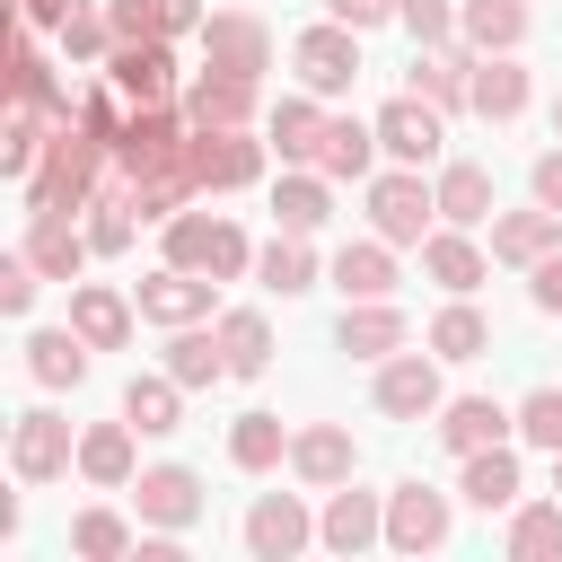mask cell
I'll list each match as a JSON object with an SVG mask.
<instances>
[{
    "label": "cell",
    "instance_id": "6",
    "mask_svg": "<svg viewBox=\"0 0 562 562\" xmlns=\"http://www.w3.org/2000/svg\"><path fill=\"white\" fill-rule=\"evenodd\" d=\"M290 70H299V88L307 97H351V79H360V26H342V18H325V26H299L290 35Z\"/></svg>",
    "mask_w": 562,
    "mask_h": 562
},
{
    "label": "cell",
    "instance_id": "9",
    "mask_svg": "<svg viewBox=\"0 0 562 562\" xmlns=\"http://www.w3.org/2000/svg\"><path fill=\"white\" fill-rule=\"evenodd\" d=\"M237 544H246L255 562H299V553L316 544V509H307V492H255L246 518H237Z\"/></svg>",
    "mask_w": 562,
    "mask_h": 562
},
{
    "label": "cell",
    "instance_id": "5",
    "mask_svg": "<svg viewBox=\"0 0 562 562\" xmlns=\"http://www.w3.org/2000/svg\"><path fill=\"white\" fill-rule=\"evenodd\" d=\"M263 158H272V140H255L246 123H228V132H193V140H184V176H193V193H246V184H263Z\"/></svg>",
    "mask_w": 562,
    "mask_h": 562
},
{
    "label": "cell",
    "instance_id": "46",
    "mask_svg": "<svg viewBox=\"0 0 562 562\" xmlns=\"http://www.w3.org/2000/svg\"><path fill=\"white\" fill-rule=\"evenodd\" d=\"M518 448L562 457V386H527L518 395Z\"/></svg>",
    "mask_w": 562,
    "mask_h": 562
},
{
    "label": "cell",
    "instance_id": "51",
    "mask_svg": "<svg viewBox=\"0 0 562 562\" xmlns=\"http://www.w3.org/2000/svg\"><path fill=\"white\" fill-rule=\"evenodd\" d=\"M527 193H536L544 211H562V149H536V167H527Z\"/></svg>",
    "mask_w": 562,
    "mask_h": 562
},
{
    "label": "cell",
    "instance_id": "13",
    "mask_svg": "<svg viewBox=\"0 0 562 562\" xmlns=\"http://www.w3.org/2000/svg\"><path fill=\"white\" fill-rule=\"evenodd\" d=\"M316 544L325 553H378L386 544V492H360V474L334 483L325 509H316Z\"/></svg>",
    "mask_w": 562,
    "mask_h": 562
},
{
    "label": "cell",
    "instance_id": "8",
    "mask_svg": "<svg viewBox=\"0 0 562 562\" xmlns=\"http://www.w3.org/2000/svg\"><path fill=\"white\" fill-rule=\"evenodd\" d=\"M70 465H79V430H70V413L26 404V413L9 422V474H18V483H61Z\"/></svg>",
    "mask_w": 562,
    "mask_h": 562
},
{
    "label": "cell",
    "instance_id": "42",
    "mask_svg": "<svg viewBox=\"0 0 562 562\" xmlns=\"http://www.w3.org/2000/svg\"><path fill=\"white\" fill-rule=\"evenodd\" d=\"M211 325H220V342H228V378H263V369H272V316H263V307H220Z\"/></svg>",
    "mask_w": 562,
    "mask_h": 562
},
{
    "label": "cell",
    "instance_id": "47",
    "mask_svg": "<svg viewBox=\"0 0 562 562\" xmlns=\"http://www.w3.org/2000/svg\"><path fill=\"white\" fill-rule=\"evenodd\" d=\"M395 26L413 44H457V0H395Z\"/></svg>",
    "mask_w": 562,
    "mask_h": 562
},
{
    "label": "cell",
    "instance_id": "19",
    "mask_svg": "<svg viewBox=\"0 0 562 562\" xmlns=\"http://www.w3.org/2000/svg\"><path fill=\"white\" fill-rule=\"evenodd\" d=\"M290 474H299L307 492L351 483V474H360V439H351V422H307V430H290Z\"/></svg>",
    "mask_w": 562,
    "mask_h": 562
},
{
    "label": "cell",
    "instance_id": "29",
    "mask_svg": "<svg viewBox=\"0 0 562 562\" xmlns=\"http://www.w3.org/2000/svg\"><path fill=\"white\" fill-rule=\"evenodd\" d=\"M79 474H88L97 492H132V474H140V430H132V422H88V430H79Z\"/></svg>",
    "mask_w": 562,
    "mask_h": 562
},
{
    "label": "cell",
    "instance_id": "28",
    "mask_svg": "<svg viewBox=\"0 0 562 562\" xmlns=\"http://www.w3.org/2000/svg\"><path fill=\"white\" fill-rule=\"evenodd\" d=\"M70 325H79L97 351H123L132 325H140V299H123L114 281H70Z\"/></svg>",
    "mask_w": 562,
    "mask_h": 562
},
{
    "label": "cell",
    "instance_id": "50",
    "mask_svg": "<svg viewBox=\"0 0 562 562\" xmlns=\"http://www.w3.org/2000/svg\"><path fill=\"white\" fill-rule=\"evenodd\" d=\"M105 18H114V44H140V35H158V9H149V0H105Z\"/></svg>",
    "mask_w": 562,
    "mask_h": 562
},
{
    "label": "cell",
    "instance_id": "3",
    "mask_svg": "<svg viewBox=\"0 0 562 562\" xmlns=\"http://www.w3.org/2000/svg\"><path fill=\"white\" fill-rule=\"evenodd\" d=\"M360 193H369V228H378L386 246H422V237L439 228V193H430L422 167H395V158H386Z\"/></svg>",
    "mask_w": 562,
    "mask_h": 562
},
{
    "label": "cell",
    "instance_id": "4",
    "mask_svg": "<svg viewBox=\"0 0 562 562\" xmlns=\"http://www.w3.org/2000/svg\"><path fill=\"white\" fill-rule=\"evenodd\" d=\"M448 544H457V492L404 474L386 492V553H448Z\"/></svg>",
    "mask_w": 562,
    "mask_h": 562
},
{
    "label": "cell",
    "instance_id": "40",
    "mask_svg": "<svg viewBox=\"0 0 562 562\" xmlns=\"http://www.w3.org/2000/svg\"><path fill=\"white\" fill-rule=\"evenodd\" d=\"M132 544H140V527H132L114 501H88V509L70 518V553H79V562H132Z\"/></svg>",
    "mask_w": 562,
    "mask_h": 562
},
{
    "label": "cell",
    "instance_id": "16",
    "mask_svg": "<svg viewBox=\"0 0 562 562\" xmlns=\"http://www.w3.org/2000/svg\"><path fill=\"white\" fill-rule=\"evenodd\" d=\"M457 501H465V509H483V518H509V509L527 501V465H518V448L501 439V448L457 457Z\"/></svg>",
    "mask_w": 562,
    "mask_h": 562
},
{
    "label": "cell",
    "instance_id": "27",
    "mask_svg": "<svg viewBox=\"0 0 562 562\" xmlns=\"http://www.w3.org/2000/svg\"><path fill=\"white\" fill-rule=\"evenodd\" d=\"M553 246H562V211H544V202H527V211H492V263L527 272V263H544Z\"/></svg>",
    "mask_w": 562,
    "mask_h": 562
},
{
    "label": "cell",
    "instance_id": "22",
    "mask_svg": "<svg viewBox=\"0 0 562 562\" xmlns=\"http://www.w3.org/2000/svg\"><path fill=\"white\" fill-rule=\"evenodd\" d=\"M474 44L457 35V44H413V97H430L439 114H465L474 105Z\"/></svg>",
    "mask_w": 562,
    "mask_h": 562
},
{
    "label": "cell",
    "instance_id": "14",
    "mask_svg": "<svg viewBox=\"0 0 562 562\" xmlns=\"http://www.w3.org/2000/svg\"><path fill=\"white\" fill-rule=\"evenodd\" d=\"M132 299H140V325H202V316H220V307H211V299H220V281H211V272H184V263L140 272V281H132Z\"/></svg>",
    "mask_w": 562,
    "mask_h": 562
},
{
    "label": "cell",
    "instance_id": "35",
    "mask_svg": "<svg viewBox=\"0 0 562 562\" xmlns=\"http://www.w3.org/2000/svg\"><path fill=\"white\" fill-rule=\"evenodd\" d=\"M184 395H193V386H176L167 369H140V378L123 386V422H132L140 439H167V430H184Z\"/></svg>",
    "mask_w": 562,
    "mask_h": 562
},
{
    "label": "cell",
    "instance_id": "30",
    "mask_svg": "<svg viewBox=\"0 0 562 562\" xmlns=\"http://www.w3.org/2000/svg\"><path fill=\"white\" fill-rule=\"evenodd\" d=\"M378 123H360V114H325V140H316V167L334 176V184H369L378 176Z\"/></svg>",
    "mask_w": 562,
    "mask_h": 562
},
{
    "label": "cell",
    "instance_id": "54",
    "mask_svg": "<svg viewBox=\"0 0 562 562\" xmlns=\"http://www.w3.org/2000/svg\"><path fill=\"white\" fill-rule=\"evenodd\" d=\"M18 18H26V26H61V18H70V0H18Z\"/></svg>",
    "mask_w": 562,
    "mask_h": 562
},
{
    "label": "cell",
    "instance_id": "56",
    "mask_svg": "<svg viewBox=\"0 0 562 562\" xmlns=\"http://www.w3.org/2000/svg\"><path fill=\"white\" fill-rule=\"evenodd\" d=\"M553 492H562V457H553Z\"/></svg>",
    "mask_w": 562,
    "mask_h": 562
},
{
    "label": "cell",
    "instance_id": "44",
    "mask_svg": "<svg viewBox=\"0 0 562 562\" xmlns=\"http://www.w3.org/2000/svg\"><path fill=\"white\" fill-rule=\"evenodd\" d=\"M53 35H61L70 61H97V70H105V53H114V18H105V0H70V18H61Z\"/></svg>",
    "mask_w": 562,
    "mask_h": 562
},
{
    "label": "cell",
    "instance_id": "18",
    "mask_svg": "<svg viewBox=\"0 0 562 562\" xmlns=\"http://www.w3.org/2000/svg\"><path fill=\"white\" fill-rule=\"evenodd\" d=\"M18 351H26V378H35L44 395H70V386H88V369H97V342H88L79 325H35Z\"/></svg>",
    "mask_w": 562,
    "mask_h": 562
},
{
    "label": "cell",
    "instance_id": "45",
    "mask_svg": "<svg viewBox=\"0 0 562 562\" xmlns=\"http://www.w3.org/2000/svg\"><path fill=\"white\" fill-rule=\"evenodd\" d=\"M211 228H220V211H176L167 228H158V246H167V263H184V272H211Z\"/></svg>",
    "mask_w": 562,
    "mask_h": 562
},
{
    "label": "cell",
    "instance_id": "53",
    "mask_svg": "<svg viewBox=\"0 0 562 562\" xmlns=\"http://www.w3.org/2000/svg\"><path fill=\"white\" fill-rule=\"evenodd\" d=\"M325 18H342V26H360V35H369V26H386V18H395V0H325Z\"/></svg>",
    "mask_w": 562,
    "mask_h": 562
},
{
    "label": "cell",
    "instance_id": "38",
    "mask_svg": "<svg viewBox=\"0 0 562 562\" xmlns=\"http://www.w3.org/2000/svg\"><path fill=\"white\" fill-rule=\"evenodd\" d=\"M255 281H263L272 299H307V290H316V246L290 237V228H272V246H255Z\"/></svg>",
    "mask_w": 562,
    "mask_h": 562
},
{
    "label": "cell",
    "instance_id": "23",
    "mask_svg": "<svg viewBox=\"0 0 562 562\" xmlns=\"http://www.w3.org/2000/svg\"><path fill=\"white\" fill-rule=\"evenodd\" d=\"M26 263L44 272V281H79L88 263H97V246H88V228L70 220V211H26Z\"/></svg>",
    "mask_w": 562,
    "mask_h": 562
},
{
    "label": "cell",
    "instance_id": "36",
    "mask_svg": "<svg viewBox=\"0 0 562 562\" xmlns=\"http://www.w3.org/2000/svg\"><path fill=\"white\" fill-rule=\"evenodd\" d=\"M527 26H536L527 0H457V35H465L474 53H518Z\"/></svg>",
    "mask_w": 562,
    "mask_h": 562
},
{
    "label": "cell",
    "instance_id": "15",
    "mask_svg": "<svg viewBox=\"0 0 562 562\" xmlns=\"http://www.w3.org/2000/svg\"><path fill=\"white\" fill-rule=\"evenodd\" d=\"M430 430H439L448 457H474V448L518 439V404H501V395H448V404L430 413Z\"/></svg>",
    "mask_w": 562,
    "mask_h": 562
},
{
    "label": "cell",
    "instance_id": "33",
    "mask_svg": "<svg viewBox=\"0 0 562 562\" xmlns=\"http://www.w3.org/2000/svg\"><path fill=\"white\" fill-rule=\"evenodd\" d=\"M272 220H281L290 237H316V228L334 220V176H325V167H281V184H272Z\"/></svg>",
    "mask_w": 562,
    "mask_h": 562
},
{
    "label": "cell",
    "instance_id": "31",
    "mask_svg": "<svg viewBox=\"0 0 562 562\" xmlns=\"http://www.w3.org/2000/svg\"><path fill=\"white\" fill-rule=\"evenodd\" d=\"M158 369H167L176 386H193V395L220 386V378H228V342H220V325H211V316H202V325H167V360H158Z\"/></svg>",
    "mask_w": 562,
    "mask_h": 562
},
{
    "label": "cell",
    "instance_id": "24",
    "mask_svg": "<svg viewBox=\"0 0 562 562\" xmlns=\"http://www.w3.org/2000/svg\"><path fill=\"white\" fill-rule=\"evenodd\" d=\"M422 272H430L448 299H474V290L492 281V246H483L474 228H448V220H439V228L422 237Z\"/></svg>",
    "mask_w": 562,
    "mask_h": 562
},
{
    "label": "cell",
    "instance_id": "37",
    "mask_svg": "<svg viewBox=\"0 0 562 562\" xmlns=\"http://www.w3.org/2000/svg\"><path fill=\"white\" fill-rule=\"evenodd\" d=\"M501 553L509 562H562V492L553 501H518L501 518Z\"/></svg>",
    "mask_w": 562,
    "mask_h": 562
},
{
    "label": "cell",
    "instance_id": "20",
    "mask_svg": "<svg viewBox=\"0 0 562 562\" xmlns=\"http://www.w3.org/2000/svg\"><path fill=\"white\" fill-rule=\"evenodd\" d=\"M132 509H140V527H176V536H184V527L202 518V474L176 465V457H167V465H140V474H132Z\"/></svg>",
    "mask_w": 562,
    "mask_h": 562
},
{
    "label": "cell",
    "instance_id": "2",
    "mask_svg": "<svg viewBox=\"0 0 562 562\" xmlns=\"http://www.w3.org/2000/svg\"><path fill=\"white\" fill-rule=\"evenodd\" d=\"M184 140H193L184 105H132V123H123V140H114V176H123V184L184 176ZM184 184H193V176H184Z\"/></svg>",
    "mask_w": 562,
    "mask_h": 562
},
{
    "label": "cell",
    "instance_id": "21",
    "mask_svg": "<svg viewBox=\"0 0 562 562\" xmlns=\"http://www.w3.org/2000/svg\"><path fill=\"white\" fill-rule=\"evenodd\" d=\"M202 61L263 79V70H272V26H263L255 9H211V18H202Z\"/></svg>",
    "mask_w": 562,
    "mask_h": 562
},
{
    "label": "cell",
    "instance_id": "43",
    "mask_svg": "<svg viewBox=\"0 0 562 562\" xmlns=\"http://www.w3.org/2000/svg\"><path fill=\"white\" fill-rule=\"evenodd\" d=\"M422 342H430L439 360H483V351H492V316H483L474 299H448V307L430 316V334H422Z\"/></svg>",
    "mask_w": 562,
    "mask_h": 562
},
{
    "label": "cell",
    "instance_id": "39",
    "mask_svg": "<svg viewBox=\"0 0 562 562\" xmlns=\"http://www.w3.org/2000/svg\"><path fill=\"white\" fill-rule=\"evenodd\" d=\"M228 465H237V474L290 465V422H281V413H237V422H228Z\"/></svg>",
    "mask_w": 562,
    "mask_h": 562
},
{
    "label": "cell",
    "instance_id": "48",
    "mask_svg": "<svg viewBox=\"0 0 562 562\" xmlns=\"http://www.w3.org/2000/svg\"><path fill=\"white\" fill-rule=\"evenodd\" d=\"M35 290H44V272L26 263V246L0 255V316H35Z\"/></svg>",
    "mask_w": 562,
    "mask_h": 562
},
{
    "label": "cell",
    "instance_id": "10",
    "mask_svg": "<svg viewBox=\"0 0 562 562\" xmlns=\"http://www.w3.org/2000/svg\"><path fill=\"white\" fill-rule=\"evenodd\" d=\"M176 105H184L193 132H228V123H255V114H263V79L202 61V70H184V97H176Z\"/></svg>",
    "mask_w": 562,
    "mask_h": 562
},
{
    "label": "cell",
    "instance_id": "41",
    "mask_svg": "<svg viewBox=\"0 0 562 562\" xmlns=\"http://www.w3.org/2000/svg\"><path fill=\"white\" fill-rule=\"evenodd\" d=\"M53 132H61V123H53L44 105H9V123H0V176L26 184V176L44 167V149H53Z\"/></svg>",
    "mask_w": 562,
    "mask_h": 562
},
{
    "label": "cell",
    "instance_id": "11",
    "mask_svg": "<svg viewBox=\"0 0 562 562\" xmlns=\"http://www.w3.org/2000/svg\"><path fill=\"white\" fill-rule=\"evenodd\" d=\"M105 79H114L132 105H176V97H184V70H176V35H140V44H114V53H105Z\"/></svg>",
    "mask_w": 562,
    "mask_h": 562
},
{
    "label": "cell",
    "instance_id": "7",
    "mask_svg": "<svg viewBox=\"0 0 562 562\" xmlns=\"http://www.w3.org/2000/svg\"><path fill=\"white\" fill-rule=\"evenodd\" d=\"M369 404L386 413V422H430L439 404H448V386H439V351L422 342H404V351H386L378 360V378H369Z\"/></svg>",
    "mask_w": 562,
    "mask_h": 562
},
{
    "label": "cell",
    "instance_id": "12",
    "mask_svg": "<svg viewBox=\"0 0 562 562\" xmlns=\"http://www.w3.org/2000/svg\"><path fill=\"white\" fill-rule=\"evenodd\" d=\"M369 123H378V149H386L395 167H439V140H448V114H439L430 97H413V88H404V97H386V105H378Z\"/></svg>",
    "mask_w": 562,
    "mask_h": 562
},
{
    "label": "cell",
    "instance_id": "17",
    "mask_svg": "<svg viewBox=\"0 0 562 562\" xmlns=\"http://www.w3.org/2000/svg\"><path fill=\"white\" fill-rule=\"evenodd\" d=\"M413 342V316L395 307V299H342V316H334V351H351V360H386V351H404Z\"/></svg>",
    "mask_w": 562,
    "mask_h": 562
},
{
    "label": "cell",
    "instance_id": "1",
    "mask_svg": "<svg viewBox=\"0 0 562 562\" xmlns=\"http://www.w3.org/2000/svg\"><path fill=\"white\" fill-rule=\"evenodd\" d=\"M105 167H114V149L88 140L79 123H61L53 149H44V167L26 176V211H70V220H79V211L105 193Z\"/></svg>",
    "mask_w": 562,
    "mask_h": 562
},
{
    "label": "cell",
    "instance_id": "26",
    "mask_svg": "<svg viewBox=\"0 0 562 562\" xmlns=\"http://www.w3.org/2000/svg\"><path fill=\"white\" fill-rule=\"evenodd\" d=\"M536 105V70L518 61V53H483L474 61V105L465 114H483V123H518Z\"/></svg>",
    "mask_w": 562,
    "mask_h": 562
},
{
    "label": "cell",
    "instance_id": "55",
    "mask_svg": "<svg viewBox=\"0 0 562 562\" xmlns=\"http://www.w3.org/2000/svg\"><path fill=\"white\" fill-rule=\"evenodd\" d=\"M553 140H562V97H553Z\"/></svg>",
    "mask_w": 562,
    "mask_h": 562
},
{
    "label": "cell",
    "instance_id": "25",
    "mask_svg": "<svg viewBox=\"0 0 562 562\" xmlns=\"http://www.w3.org/2000/svg\"><path fill=\"white\" fill-rule=\"evenodd\" d=\"M430 193H439V220H448V228H492V211H501L483 158H439V167H430Z\"/></svg>",
    "mask_w": 562,
    "mask_h": 562
},
{
    "label": "cell",
    "instance_id": "52",
    "mask_svg": "<svg viewBox=\"0 0 562 562\" xmlns=\"http://www.w3.org/2000/svg\"><path fill=\"white\" fill-rule=\"evenodd\" d=\"M149 9H158V35H202V18H211L202 0H149Z\"/></svg>",
    "mask_w": 562,
    "mask_h": 562
},
{
    "label": "cell",
    "instance_id": "32",
    "mask_svg": "<svg viewBox=\"0 0 562 562\" xmlns=\"http://www.w3.org/2000/svg\"><path fill=\"white\" fill-rule=\"evenodd\" d=\"M263 140H272V158L281 167H316V140H325V97H281L272 114H263Z\"/></svg>",
    "mask_w": 562,
    "mask_h": 562
},
{
    "label": "cell",
    "instance_id": "49",
    "mask_svg": "<svg viewBox=\"0 0 562 562\" xmlns=\"http://www.w3.org/2000/svg\"><path fill=\"white\" fill-rule=\"evenodd\" d=\"M527 307H536V316H562V246H553L544 263H527Z\"/></svg>",
    "mask_w": 562,
    "mask_h": 562
},
{
    "label": "cell",
    "instance_id": "34",
    "mask_svg": "<svg viewBox=\"0 0 562 562\" xmlns=\"http://www.w3.org/2000/svg\"><path fill=\"white\" fill-rule=\"evenodd\" d=\"M342 299H395V246L369 228V237H351L342 255H334V272H325Z\"/></svg>",
    "mask_w": 562,
    "mask_h": 562
}]
</instances>
